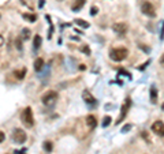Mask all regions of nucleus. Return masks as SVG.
<instances>
[{
  "label": "nucleus",
  "mask_w": 164,
  "mask_h": 154,
  "mask_svg": "<svg viewBox=\"0 0 164 154\" xmlns=\"http://www.w3.org/2000/svg\"><path fill=\"white\" fill-rule=\"evenodd\" d=\"M141 11H142V14H144V15L149 17V18H155V17H156L155 7L152 6V3H149V1L142 3V6H141Z\"/></svg>",
  "instance_id": "obj_4"
},
{
  "label": "nucleus",
  "mask_w": 164,
  "mask_h": 154,
  "mask_svg": "<svg viewBox=\"0 0 164 154\" xmlns=\"http://www.w3.org/2000/svg\"><path fill=\"white\" fill-rule=\"evenodd\" d=\"M77 25L82 26V27H85V29H88L89 27V23H86V21H82V19H75Z\"/></svg>",
  "instance_id": "obj_16"
},
{
  "label": "nucleus",
  "mask_w": 164,
  "mask_h": 154,
  "mask_svg": "<svg viewBox=\"0 0 164 154\" xmlns=\"http://www.w3.org/2000/svg\"><path fill=\"white\" fill-rule=\"evenodd\" d=\"M23 18L29 19L30 22H36V15H29V14H25V15H23Z\"/></svg>",
  "instance_id": "obj_19"
},
{
  "label": "nucleus",
  "mask_w": 164,
  "mask_h": 154,
  "mask_svg": "<svg viewBox=\"0 0 164 154\" xmlns=\"http://www.w3.org/2000/svg\"><path fill=\"white\" fill-rule=\"evenodd\" d=\"M156 97H157V94H156V89L152 87L151 89V98H152V102H153V104L156 102Z\"/></svg>",
  "instance_id": "obj_17"
},
{
  "label": "nucleus",
  "mask_w": 164,
  "mask_h": 154,
  "mask_svg": "<svg viewBox=\"0 0 164 154\" xmlns=\"http://www.w3.org/2000/svg\"><path fill=\"white\" fill-rule=\"evenodd\" d=\"M14 75L18 78V79H23L26 75V68H22V70H17L15 72H14Z\"/></svg>",
  "instance_id": "obj_14"
},
{
  "label": "nucleus",
  "mask_w": 164,
  "mask_h": 154,
  "mask_svg": "<svg viewBox=\"0 0 164 154\" xmlns=\"http://www.w3.org/2000/svg\"><path fill=\"white\" fill-rule=\"evenodd\" d=\"M4 139H6L4 132H3V131H0V143H3V142H4Z\"/></svg>",
  "instance_id": "obj_21"
},
{
  "label": "nucleus",
  "mask_w": 164,
  "mask_h": 154,
  "mask_svg": "<svg viewBox=\"0 0 164 154\" xmlns=\"http://www.w3.org/2000/svg\"><path fill=\"white\" fill-rule=\"evenodd\" d=\"M29 36H30V30L29 29H23V38H29Z\"/></svg>",
  "instance_id": "obj_20"
},
{
  "label": "nucleus",
  "mask_w": 164,
  "mask_h": 154,
  "mask_svg": "<svg viewBox=\"0 0 164 154\" xmlns=\"http://www.w3.org/2000/svg\"><path fill=\"white\" fill-rule=\"evenodd\" d=\"M43 67H44V60L40 57V59H37V60L34 62V70H36L37 72H40V71L43 70Z\"/></svg>",
  "instance_id": "obj_13"
},
{
  "label": "nucleus",
  "mask_w": 164,
  "mask_h": 154,
  "mask_svg": "<svg viewBox=\"0 0 164 154\" xmlns=\"http://www.w3.org/2000/svg\"><path fill=\"white\" fill-rule=\"evenodd\" d=\"M86 124H88L90 128H95L96 124H97V121H96V117L93 116V115H89V116H86Z\"/></svg>",
  "instance_id": "obj_11"
},
{
  "label": "nucleus",
  "mask_w": 164,
  "mask_h": 154,
  "mask_svg": "<svg viewBox=\"0 0 164 154\" xmlns=\"http://www.w3.org/2000/svg\"><path fill=\"white\" fill-rule=\"evenodd\" d=\"M82 98H83V101H85L86 104H95V97H93L88 90H85V92L82 93Z\"/></svg>",
  "instance_id": "obj_9"
},
{
  "label": "nucleus",
  "mask_w": 164,
  "mask_h": 154,
  "mask_svg": "<svg viewBox=\"0 0 164 154\" xmlns=\"http://www.w3.org/2000/svg\"><path fill=\"white\" fill-rule=\"evenodd\" d=\"M112 30L118 34H125L127 31V25L123 22H116L115 25H112Z\"/></svg>",
  "instance_id": "obj_7"
},
{
  "label": "nucleus",
  "mask_w": 164,
  "mask_h": 154,
  "mask_svg": "<svg viewBox=\"0 0 164 154\" xmlns=\"http://www.w3.org/2000/svg\"><path fill=\"white\" fill-rule=\"evenodd\" d=\"M129 105H130V100H127V104H125L123 106H122V113H120L119 119L116 120V124L122 123V120H123V119H125V116L127 115V111H129Z\"/></svg>",
  "instance_id": "obj_8"
},
{
  "label": "nucleus",
  "mask_w": 164,
  "mask_h": 154,
  "mask_svg": "<svg viewBox=\"0 0 164 154\" xmlns=\"http://www.w3.org/2000/svg\"><path fill=\"white\" fill-rule=\"evenodd\" d=\"M127 49L126 48H115V49L109 50V57L114 60V62H122L127 57Z\"/></svg>",
  "instance_id": "obj_2"
},
{
  "label": "nucleus",
  "mask_w": 164,
  "mask_h": 154,
  "mask_svg": "<svg viewBox=\"0 0 164 154\" xmlns=\"http://www.w3.org/2000/svg\"><path fill=\"white\" fill-rule=\"evenodd\" d=\"M3 44H4V38H3V36L0 34V46H1Z\"/></svg>",
  "instance_id": "obj_23"
},
{
  "label": "nucleus",
  "mask_w": 164,
  "mask_h": 154,
  "mask_svg": "<svg viewBox=\"0 0 164 154\" xmlns=\"http://www.w3.org/2000/svg\"><path fill=\"white\" fill-rule=\"evenodd\" d=\"M85 3H86V0H74V4L71 6V8H73V11H79L82 7L85 6Z\"/></svg>",
  "instance_id": "obj_10"
},
{
  "label": "nucleus",
  "mask_w": 164,
  "mask_h": 154,
  "mask_svg": "<svg viewBox=\"0 0 164 154\" xmlns=\"http://www.w3.org/2000/svg\"><path fill=\"white\" fill-rule=\"evenodd\" d=\"M131 128V125H126L125 128H123V132H127V129H130Z\"/></svg>",
  "instance_id": "obj_25"
},
{
  "label": "nucleus",
  "mask_w": 164,
  "mask_h": 154,
  "mask_svg": "<svg viewBox=\"0 0 164 154\" xmlns=\"http://www.w3.org/2000/svg\"><path fill=\"white\" fill-rule=\"evenodd\" d=\"M43 146H44V150L47 151V153H49L51 150H52V143H51L49 141H45Z\"/></svg>",
  "instance_id": "obj_15"
},
{
  "label": "nucleus",
  "mask_w": 164,
  "mask_h": 154,
  "mask_svg": "<svg viewBox=\"0 0 164 154\" xmlns=\"http://www.w3.org/2000/svg\"><path fill=\"white\" fill-rule=\"evenodd\" d=\"M111 120H112V119H111L109 116L104 117V120H103V127H108V125L111 124Z\"/></svg>",
  "instance_id": "obj_18"
},
{
  "label": "nucleus",
  "mask_w": 164,
  "mask_h": 154,
  "mask_svg": "<svg viewBox=\"0 0 164 154\" xmlns=\"http://www.w3.org/2000/svg\"><path fill=\"white\" fill-rule=\"evenodd\" d=\"M15 154H23V150L22 151H15Z\"/></svg>",
  "instance_id": "obj_26"
},
{
  "label": "nucleus",
  "mask_w": 164,
  "mask_h": 154,
  "mask_svg": "<svg viewBox=\"0 0 164 154\" xmlns=\"http://www.w3.org/2000/svg\"><path fill=\"white\" fill-rule=\"evenodd\" d=\"M43 102H44V105H47V106H52V105L56 104L57 101V93L53 92V90H51V92H47L43 96Z\"/></svg>",
  "instance_id": "obj_3"
},
{
  "label": "nucleus",
  "mask_w": 164,
  "mask_h": 154,
  "mask_svg": "<svg viewBox=\"0 0 164 154\" xmlns=\"http://www.w3.org/2000/svg\"><path fill=\"white\" fill-rule=\"evenodd\" d=\"M41 42H43V38H41V36H34V40H33V48L34 49H38L40 46H41Z\"/></svg>",
  "instance_id": "obj_12"
},
{
  "label": "nucleus",
  "mask_w": 164,
  "mask_h": 154,
  "mask_svg": "<svg viewBox=\"0 0 164 154\" xmlns=\"http://www.w3.org/2000/svg\"><path fill=\"white\" fill-rule=\"evenodd\" d=\"M21 121L25 124L27 128H30L34 125V117H33V112H32V108H25L23 112L21 113Z\"/></svg>",
  "instance_id": "obj_1"
},
{
  "label": "nucleus",
  "mask_w": 164,
  "mask_h": 154,
  "mask_svg": "<svg viewBox=\"0 0 164 154\" xmlns=\"http://www.w3.org/2000/svg\"><path fill=\"white\" fill-rule=\"evenodd\" d=\"M160 64H161V66L164 67V55L161 56V57H160Z\"/></svg>",
  "instance_id": "obj_24"
},
{
  "label": "nucleus",
  "mask_w": 164,
  "mask_h": 154,
  "mask_svg": "<svg viewBox=\"0 0 164 154\" xmlns=\"http://www.w3.org/2000/svg\"><path fill=\"white\" fill-rule=\"evenodd\" d=\"M13 141L15 142V143H19V145L25 143L26 142V132L21 128H15L14 129V132H13Z\"/></svg>",
  "instance_id": "obj_5"
},
{
  "label": "nucleus",
  "mask_w": 164,
  "mask_h": 154,
  "mask_svg": "<svg viewBox=\"0 0 164 154\" xmlns=\"http://www.w3.org/2000/svg\"><path fill=\"white\" fill-rule=\"evenodd\" d=\"M97 14V7H92L90 8V15H96Z\"/></svg>",
  "instance_id": "obj_22"
},
{
  "label": "nucleus",
  "mask_w": 164,
  "mask_h": 154,
  "mask_svg": "<svg viewBox=\"0 0 164 154\" xmlns=\"http://www.w3.org/2000/svg\"><path fill=\"white\" fill-rule=\"evenodd\" d=\"M152 131L159 136H164V123L161 120H157L152 124Z\"/></svg>",
  "instance_id": "obj_6"
}]
</instances>
